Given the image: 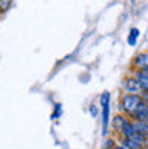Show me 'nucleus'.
<instances>
[{
    "mask_svg": "<svg viewBox=\"0 0 148 149\" xmlns=\"http://www.w3.org/2000/svg\"><path fill=\"white\" fill-rule=\"evenodd\" d=\"M101 103H102V115H104V120H102L104 130H102V134H104V136H107V115H109V93H102V97H101Z\"/></svg>",
    "mask_w": 148,
    "mask_h": 149,
    "instance_id": "obj_4",
    "label": "nucleus"
},
{
    "mask_svg": "<svg viewBox=\"0 0 148 149\" xmlns=\"http://www.w3.org/2000/svg\"><path fill=\"white\" fill-rule=\"evenodd\" d=\"M135 78L138 80L141 90H143V92H148V73H147V71H136Z\"/></svg>",
    "mask_w": 148,
    "mask_h": 149,
    "instance_id": "obj_7",
    "label": "nucleus"
},
{
    "mask_svg": "<svg viewBox=\"0 0 148 149\" xmlns=\"http://www.w3.org/2000/svg\"><path fill=\"white\" fill-rule=\"evenodd\" d=\"M141 103V97L140 95H130V93H124L123 95V98H121V109L124 113H128V115H133L135 110L138 109V105Z\"/></svg>",
    "mask_w": 148,
    "mask_h": 149,
    "instance_id": "obj_1",
    "label": "nucleus"
},
{
    "mask_svg": "<svg viewBox=\"0 0 148 149\" xmlns=\"http://www.w3.org/2000/svg\"><path fill=\"white\" fill-rule=\"evenodd\" d=\"M114 146H112V139H107L106 141V144H104V148L102 149H112Z\"/></svg>",
    "mask_w": 148,
    "mask_h": 149,
    "instance_id": "obj_12",
    "label": "nucleus"
},
{
    "mask_svg": "<svg viewBox=\"0 0 148 149\" xmlns=\"http://www.w3.org/2000/svg\"><path fill=\"white\" fill-rule=\"evenodd\" d=\"M141 149H148V148H141Z\"/></svg>",
    "mask_w": 148,
    "mask_h": 149,
    "instance_id": "obj_15",
    "label": "nucleus"
},
{
    "mask_svg": "<svg viewBox=\"0 0 148 149\" xmlns=\"http://www.w3.org/2000/svg\"><path fill=\"white\" fill-rule=\"evenodd\" d=\"M10 5H12L10 2H0V10H7Z\"/></svg>",
    "mask_w": 148,
    "mask_h": 149,
    "instance_id": "obj_11",
    "label": "nucleus"
},
{
    "mask_svg": "<svg viewBox=\"0 0 148 149\" xmlns=\"http://www.w3.org/2000/svg\"><path fill=\"white\" fill-rule=\"evenodd\" d=\"M112 149H124V148H123L121 144H118V146H114V148H112Z\"/></svg>",
    "mask_w": 148,
    "mask_h": 149,
    "instance_id": "obj_14",
    "label": "nucleus"
},
{
    "mask_svg": "<svg viewBox=\"0 0 148 149\" xmlns=\"http://www.w3.org/2000/svg\"><path fill=\"white\" fill-rule=\"evenodd\" d=\"M121 136H123V139H131V137H135V129H133V122L131 120H126L124 127L121 130Z\"/></svg>",
    "mask_w": 148,
    "mask_h": 149,
    "instance_id": "obj_8",
    "label": "nucleus"
},
{
    "mask_svg": "<svg viewBox=\"0 0 148 149\" xmlns=\"http://www.w3.org/2000/svg\"><path fill=\"white\" fill-rule=\"evenodd\" d=\"M133 66H135L138 71H147L148 73V53H140L138 56H135Z\"/></svg>",
    "mask_w": 148,
    "mask_h": 149,
    "instance_id": "obj_5",
    "label": "nucleus"
},
{
    "mask_svg": "<svg viewBox=\"0 0 148 149\" xmlns=\"http://www.w3.org/2000/svg\"><path fill=\"white\" fill-rule=\"evenodd\" d=\"M133 129H135V136L147 137L148 136V122H133Z\"/></svg>",
    "mask_w": 148,
    "mask_h": 149,
    "instance_id": "obj_6",
    "label": "nucleus"
},
{
    "mask_svg": "<svg viewBox=\"0 0 148 149\" xmlns=\"http://www.w3.org/2000/svg\"><path fill=\"white\" fill-rule=\"evenodd\" d=\"M138 36H140L138 29H131L130 31V37H128V44H130V46H135L136 41H138Z\"/></svg>",
    "mask_w": 148,
    "mask_h": 149,
    "instance_id": "obj_10",
    "label": "nucleus"
},
{
    "mask_svg": "<svg viewBox=\"0 0 148 149\" xmlns=\"http://www.w3.org/2000/svg\"><path fill=\"white\" fill-rule=\"evenodd\" d=\"M131 119H135V122H148V103L141 100L138 109L131 115Z\"/></svg>",
    "mask_w": 148,
    "mask_h": 149,
    "instance_id": "obj_3",
    "label": "nucleus"
},
{
    "mask_svg": "<svg viewBox=\"0 0 148 149\" xmlns=\"http://www.w3.org/2000/svg\"><path fill=\"white\" fill-rule=\"evenodd\" d=\"M124 90H126V93H130V95H141V92H143L140 83H138V80L135 76H130V78L124 80Z\"/></svg>",
    "mask_w": 148,
    "mask_h": 149,
    "instance_id": "obj_2",
    "label": "nucleus"
},
{
    "mask_svg": "<svg viewBox=\"0 0 148 149\" xmlns=\"http://www.w3.org/2000/svg\"><path fill=\"white\" fill-rule=\"evenodd\" d=\"M90 112H92V115H94V117H95V115H97V109H95V107H94V105H92V107H90Z\"/></svg>",
    "mask_w": 148,
    "mask_h": 149,
    "instance_id": "obj_13",
    "label": "nucleus"
},
{
    "mask_svg": "<svg viewBox=\"0 0 148 149\" xmlns=\"http://www.w3.org/2000/svg\"><path fill=\"white\" fill-rule=\"evenodd\" d=\"M124 124H126L124 115H116V117H114V120H112V129L121 134V130H123V127H124Z\"/></svg>",
    "mask_w": 148,
    "mask_h": 149,
    "instance_id": "obj_9",
    "label": "nucleus"
}]
</instances>
